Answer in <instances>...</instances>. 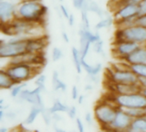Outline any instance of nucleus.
<instances>
[{
  "instance_id": "obj_1",
  "label": "nucleus",
  "mask_w": 146,
  "mask_h": 132,
  "mask_svg": "<svg viewBox=\"0 0 146 132\" xmlns=\"http://www.w3.org/2000/svg\"><path fill=\"white\" fill-rule=\"evenodd\" d=\"M2 33L9 37L30 39L46 36L43 24L28 21L16 17L7 24H1Z\"/></svg>"
},
{
  "instance_id": "obj_2",
  "label": "nucleus",
  "mask_w": 146,
  "mask_h": 132,
  "mask_svg": "<svg viewBox=\"0 0 146 132\" xmlns=\"http://www.w3.org/2000/svg\"><path fill=\"white\" fill-rule=\"evenodd\" d=\"M47 11V7L40 0H23L17 3L16 17L43 24Z\"/></svg>"
},
{
  "instance_id": "obj_3",
  "label": "nucleus",
  "mask_w": 146,
  "mask_h": 132,
  "mask_svg": "<svg viewBox=\"0 0 146 132\" xmlns=\"http://www.w3.org/2000/svg\"><path fill=\"white\" fill-rule=\"evenodd\" d=\"M105 79L108 82L125 84H139V76L130 69V65L125 61L113 64L105 72Z\"/></svg>"
},
{
  "instance_id": "obj_4",
  "label": "nucleus",
  "mask_w": 146,
  "mask_h": 132,
  "mask_svg": "<svg viewBox=\"0 0 146 132\" xmlns=\"http://www.w3.org/2000/svg\"><path fill=\"white\" fill-rule=\"evenodd\" d=\"M118 107L108 99L102 100L94 107L93 116L95 121L102 127L103 130L107 131L109 126L114 120Z\"/></svg>"
},
{
  "instance_id": "obj_5",
  "label": "nucleus",
  "mask_w": 146,
  "mask_h": 132,
  "mask_svg": "<svg viewBox=\"0 0 146 132\" xmlns=\"http://www.w3.org/2000/svg\"><path fill=\"white\" fill-rule=\"evenodd\" d=\"M42 66L33 65L28 64H7L4 70L12 78L15 83L27 82L38 76L41 71Z\"/></svg>"
},
{
  "instance_id": "obj_6",
  "label": "nucleus",
  "mask_w": 146,
  "mask_h": 132,
  "mask_svg": "<svg viewBox=\"0 0 146 132\" xmlns=\"http://www.w3.org/2000/svg\"><path fill=\"white\" fill-rule=\"evenodd\" d=\"M115 103L120 108H145L146 107V97L143 93L137 92L127 94H109L106 98Z\"/></svg>"
},
{
  "instance_id": "obj_7",
  "label": "nucleus",
  "mask_w": 146,
  "mask_h": 132,
  "mask_svg": "<svg viewBox=\"0 0 146 132\" xmlns=\"http://www.w3.org/2000/svg\"><path fill=\"white\" fill-rule=\"evenodd\" d=\"M27 40L19 37H9L8 40H1L0 58L2 59H10L27 52Z\"/></svg>"
},
{
  "instance_id": "obj_8",
  "label": "nucleus",
  "mask_w": 146,
  "mask_h": 132,
  "mask_svg": "<svg viewBox=\"0 0 146 132\" xmlns=\"http://www.w3.org/2000/svg\"><path fill=\"white\" fill-rule=\"evenodd\" d=\"M128 40L139 44L146 43V28L139 25H133L127 27H117L115 33V41Z\"/></svg>"
},
{
  "instance_id": "obj_9",
  "label": "nucleus",
  "mask_w": 146,
  "mask_h": 132,
  "mask_svg": "<svg viewBox=\"0 0 146 132\" xmlns=\"http://www.w3.org/2000/svg\"><path fill=\"white\" fill-rule=\"evenodd\" d=\"M139 15V8L138 3H127L121 5H119L115 8L114 12L115 23L121 22L122 21L135 18Z\"/></svg>"
},
{
  "instance_id": "obj_10",
  "label": "nucleus",
  "mask_w": 146,
  "mask_h": 132,
  "mask_svg": "<svg viewBox=\"0 0 146 132\" xmlns=\"http://www.w3.org/2000/svg\"><path fill=\"white\" fill-rule=\"evenodd\" d=\"M139 46V44L128 40L114 41L112 46V55L118 60H124L128 55Z\"/></svg>"
},
{
  "instance_id": "obj_11",
  "label": "nucleus",
  "mask_w": 146,
  "mask_h": 132,
  "mask_svg": "<svg viewBox=\"0 0 146 132\" xmlns=\"http://www.w3.org/2000/svg\"><path fill=\"white\" fill-rule=\"evenodd\" d=\"M9 64H28L33 65L42 66L45 64V58L43 52L33 53V52H25L23 54L15 56L10 59H8Z\"/></svg>"
},
{
  "instance_id": "obj_12",
  "label": "nucleus",
  "mask_w": 146,
  "mask_h": 132,
  "mask_svg": "<svg viewBox=\"0 0 146 132\" xmlns=\"http://www.w3.org/2000/svg\"><path fill=\"white\" fill-rule=\"evenodd\" d=\"M133 119L122 108L118 107L115 117L107 131H129Z\"/></svg>"
},
{
  "instance_id": "obj_13",
  "label": "nucleus",
  "mask_w": 146,
  "mask_h": 132,
  "mask_svg": "<svg viewBox=\"0 0 146 132\" xmlns=\"http://www.w3.org/2000/svg\"><path fill=\"white\" fill-rule=\"evenodd\" d=\"M42 92L43 90L38 87H36L34 89H27L26 88L21 91L18 99L20 101L27 102L28 104H31L32 106H38V107H44L42 96H41Z\"/></svg>"
},
{
  "instance_id": "obj_14",
  "label": "nucleus",
  "mask_w": 146,
  "mask_h": 132,
  "mask_svg": "<svg viewBox=\"0 0 146 132\" xmlns=\"http://www.w3.org/2000/svg\"><path fill=\"white\" fill-rule=\"evenodd\" d=\"M17 3L11 0H0L1 24H7L16 18Z\"/></svg>"
},
{
  "instance_id": "obj_15",
  "label": "nucleus",
  "mask_w": 146,
  "mask_h": 132,
  "mask_svg": "<svg viewBox=\"0 0 146 132\" xmlns=\"http://www.w3.org/2000/svg\"><path fill=\"white\" fill-rule=\"evenodd\" d=\"M106 88L110 94H127L132 93L140 92L142 87L140 84H125V83H115L106 81Z\"/></svg>"
},
{
  "instance_id": "obj_16",
  "label": "nucleus",
  "mask_w": 146,
  "mask_h": 132,
  "mask_svg": "<svg viewBox=\"0 0 146 132\" xmlns=\"http://www.w3.org/2000/svg\"><path fill=\"white\" fill-rule=\"evenodd\" d=\"M47 44L48 41L46 36L30 38L27 41V52H33V53L43 52L45 47L47 46Z\"/></svg>"
},
{
  "instance_id": "obj_17",
  "label": "nucleus",
  "mask_w": 146,
  "mask_h": 132,
  "mask_svg": "<svg viewBox=\"0 0 146 132\" xmlns=\"http://www.w3.org/2000/svg\"><path fill=\"white\" fill-rule=\"evenodd\" d=\"M121 61H125L129 65L146 64V47L145 45L139 46L135 51Z\"/></svg>"
},
{
  "instance_id": "obj_18",
  "label": "nucleus",
  "mask_w": 146,
  "mask_h": 132,
  "mask_svg": "<svg viewBox=\"0 0 146 132\" xmlns=\"http://www.w3.org/2000/svg\"><path fill=\"white\" fill-rule=\"evenodd\" d=\"M129 131L132 132H146V116L133 119L132 120Z\"/></svg>"
},
{
  "instance_id": "obj_19",
  "label": "nucleus",
  "mask_w": 146,
  "mask_h": 132,
  "mask_svg": "<svg viewBox=\"0 0 146 132\" xmlns=\"http://www.w3.org/2000/svg\"><path fill=\"white\" fill-rule=\"evenodd\" d=\"M81 62H82V67L83 70L87 73V75H92V76H98L99 73L102 71L103 70V66L102 64L98 63L95 64H90L89 63L86 62V59L81 58Z\"/></svg>"
},
{
  "instance_id": "obj_20",
  "label": "nucleus",
  "mask_w": 146,
  "mask_h": 132,
  "mask_svg": "<svg viewBox=\"0 0 146 132\" xmlns=\"http://www.w3.org/2000/svg\"><path fill=\"white\" fill-rule=\"evenodd\" d=\"M15 82L9 76L4 69L0 70V89L2 90H9L14 85Z\"/></svg>"
},
{
  "instance_id": "obj_21",
  "label": "nucleus",
  "mask_w": 146,
  "mask_h": 132,
  "mask_svg": "<svg viewBox=\"0 0 146 132\" xmlns=\"http://www.w3.org/2000/svg\"><path fill=\"white\" fill-rule=\"evenodd\" d=\"M51 84H52V88L54 91H61V92H66L67 90V84L60 79L59 74L57 71H54L52 74V78H51Z\"/></svg>"
},
{
  "instance_id": "obj_22",
  "label": "nucleus",
  "mask_w": 146,
  "mask_h": 132,
  "mask_svg": "<svg viewBox=\"0 0 146 132\" xmlns=\"http://www.w3.org/2000/svg\"><path fill=\"white\" fill-rule=\"evenodd\" d=\"M44 108V107H38V106H32V107L29 111V113L27 116L24 123L27 125H33L36 121L37 118L42 113V111Z\"/></svg>"
},
{
  "instance_id": "obj_23",
  "label": "nucleus",
  "mask_w": 146,
  "mask_h": 132,
  "mask_svg": "<svg viewBox=\"0 0 146 132\" xmlns=\"http://www.w3.org/2000/svg\"><path fill=\"white\" fill-rule=\"evenodd\" d=\"M71 55H72V59L74 65L75 67V70L78 74H80L82 72V62H81V54L79 49L75 48L74 46L72 47L71 49Z\"/></svg>"
},
{
  "instance_id": "obj_24",
  "label": "nucleus",
  "mask_w": 146,
  "mask_h": 132,
  "mask_svg": "<svg viewBox=\"0 0 146 132\" xmlns=\"http://www.w3.org/2000/svg\"><path fill=\"white\" fill-rule=\"evenodd\" d=\"M115 23V19L114 17L110 16V15H106L104 16L96 25H95V29L97 31L101 30V29H104V28H108L110 27H111L113 24Z\"/></svg>"
},
{
  "instance_id": "obj_25",
  "label": "nucleus",
  "mask_w": 146,
  "mask_h": 132,
  "mask_svg": "<svg viewBox=\"0 0 146 132\" xmlns=\"http://www.w3.org/2000/svg\"><path fill=\"white\" fill-rule=\"evenodd\" d=\"M68 106H67L66 104L62 103L60 100H56L52 106L49 108L50 112L53 114V113H67L68 110Z\"/></svg>"
},
{
  "instance_id": "obj_26",
  "label": "nucleus",
  "mask_w": 146,
  "mask_h": 132,
  "mask_svg": "<svg viewBox=\"0 0 146 132\" xmlns=\"http://www.w3.org/2000/svg\"><path fill=\"white\" fill-rule=\"evenodd\" d=\"M130 69L139 76V79L146 78V64H132Z\"/></svg>"
},
{
  "instance_id": "obj_27",
  "label": "nucleus",
  "mask_w": 146,
  "mask_h": 132,
  "mask_svg": "<svg viewBox=\"0 0 146 132\" xmlns=\"http://www.w3.org/2000/svg\"><path fill=\"white\" fill-rule=\"evenodd\" d=\"M27 86V84L26 82H21V83H15L10 89H9V93H10V96L13 99H16L19 97L20 94L21 93V91L26 88Z\"/></svg>"
},
{
  "instance_id": "obj_28",
  "label": "nucleus",
  "mask_w": 146,
  "mask_h": 132,
  "mask_svg": "<svg viewBox=\"0 0 146 132\" xmlns=\"http://www.w3.org/2000/svg\"><path fill=\"white\" fill-rule=\"evenodd\" d=\"M87 11H88V12L95 13V14H97L99 17H101V18H103L104 16H105L104 11L103 10V9L98 5V3L94 2L93 0L90 3V4H89V6H88Z\"/></svg>"
},
{
  "instance_id": "obj_29",
  "label": "nucleus",
  "mask_w": 146,
  "mask_h": 132,
  "mask_svg": "<svg viewBox=\"0 0 146 132\" xmlns=\"http://www.w3.org/2000/svg\"><path fill=\"white\" fill-rule=\"evenodd\" d=\"M92 0H73V5L75 9L79 10H86L88 9V6Z\"/></svg>"
},
{
  "instance_id": "obj_30",
  "label": "nucleus",
  "mask_w": 146,
  "mask_h": 132,
  "mask_svg": "<svg viewBox=\"0 0 146 132\" xmlns=\"http://www.w3.org/2000/svg\"><path fill=\"white\" fill-rule=\"evenodd\" d=\"M124 110L133 119L145 115V112L143 108H126Z\"/></svg>"
},
{
  "instance_id": "obj_31",
  "label": "nucleus",
  "mask_w": 146,
  "mask_h": 132,
  "mask_svg": "<svg viewBox=\"0 0 146 132\" xmlns=\"http://www.w3.org/2000/svg\"><path fill=\"white\" fill-rule=\"evenodd\" d=\"M41 116H42L43 121L44 122V124H45L46 125H50L51 124V122L53 121V119H52V113L50 112V110H49V109L44 108V109H43V111H42Z\"/></svg>"
},
{
  "instance_id": "obj_32",
  "label": "nucleus",
  "mask_w": 146,
  "mask_h": 132,
  "mask_svg": "<svg viewBox=\"0 0 146 132\" xmlns=\"http://www.w3.org/2000/svg\"><path fill=\"white\" fill-rule=\"evenodd\" d=\"M63 57V52L59 47H54L51 52V58L54 62H57Z\"/></svg>"
},
{
  "instance_id": "obj_33",
  "label": "nucleus",
  "mask_w": 146,
  "mask_h": 132,
  "mask_svg": "<svg viewBox=\"0 0 146 132\" xmlns=\"http://www.w3.org/2000/svg\"><path fill=\"white\" fill-rule=\"evenodd\" d=\"M92 50L94 52H96L97 54H103L104 53V41L102 40V39L95 43H93L92 45Z\"/></svg>"
},
{
  "instance_id": "obj_34",
  "label": "nucleus",
  "mask_w": 146,
  "mask_h": 132,
  "mask_svg": "<svg viewBox=\"0 0 146 132\" xmlns=\"http://www.w3.org/2000/svg\"><path fill=\"white\" fill-rule=\"evenodd\" d=\"M81 21H82V27L90 29V20L88 15V11L86 10H81Z\"/></svg>"
},
{
  "instance_id": "obj_35",
  "label": "nucleus",
  "mask_w": 146,
  "mask_h": 132,
  "mask_svg": "<svg viewBox=\"0 0 146 132\" xmlns=\"http://www.w3.org/2000/svg\"><path fill=\"white\" fill-rule=\"evenodd\" d=\"M45 81H46V76L44 75H38L35 80L36 87H38L43 91H44L45 90Z\"/></svg>"
},
{
  "instance_id": "obj_36",
  "label": "nucleus",
  "mask_w": 146,
  "mask_h": 132,
  "mask_svg": "<svg viewBox=\"0 0 146 132\" xmlns=\"http://www.w3.org/2000/svg\"><path fill=\"white\" fill-rule=\"evenodd\" d=\"M67 114L68 118L72 120L75 119L77 118V107L75 106H71L68 107V110L67 112Z\"/></svg>"
},
{
  "instance_id": "obj_37",
  "label": "nucleus",
  "mask_w": 146,
  "mask_h": 132,
  "mask_svg": "<svg viewBox=\"0 0 146 132\" xmlns=\"http://www.w3.org/2000/svg\"><path fill=\"white\" fill-rule=\"evenodd\" d=\"M136 24L146 28V14L139 15L136 18Z\"/></svg>"
},
{
  "instance_id": "obj_38",
  "label": "nucleus",
  "mask_w": 146,
  "mask_h": 132,
  "mask_svg": "<svg viewBox=\"0 0 146 132\" xmlns=\"http://www.w3.org/2000/svg\"><path fill=\"white\" fill-rule=\"evenodd\" d=\"M59 9H60V14L62 15V16H63L64 18L68 19V16H69V15H70V13H69V11H68V8H67L65 5L61 4V5H60V7H59Z\"/></svg>"
},
{
  "instance_id": "obj_39",
  "label": "nucleus",
  "mask_w": 146,
  "mask_h": 132,
  "mask_svg": "<svg viewBox=\"0 0 146 132\" xmlns=\"http://www.w3.org/2000/svg\"><path fill=\"white\" fill-rule=\"evenodd\" d=\"M75 124H76V127H77V129H78L79 131H85V125H84L83 121H82L80 118H76V119H75Z\"/></svg>"
},
{
  "instance_id": "obj_40",
  "label": "nucleus",
  "mask_w": 146,
  "mask_h": 132,
  "mask_svg": "<svg viewBox=\"0 0 146 132\" xmlns=\"http://www.w3.org/2000/svg\"><path fill=\"white\" fill-rule=\"evenodd\" d=\"M95 120L94 119V116H92V114L89 112H87L86 114H85V121L86 123L88 125H92L93 124V121Z\"/></svg>"
},
{
  "instance_id": "obj_41",
  "label": "nucleus",
  "mask_w": 146,
  "mask_h": 132,
  "mask_svg": "<svg viewBox=\"0 0 146 132\" xmlns=\"http://www.w3.org/2000/svg\"><path fill=\"white\" fill-rule=\"evenodd\" d=\"M138 4H139V15L146 14V0H141Z\"/></svg>"
},
{
  "instance_id": "obj_42",
  "label": "nucleus",
  "mask_w": 146,
  "mask_h": 132,
  "mask_svg": "<svg viewBox=\"0 0 146 132\" xmlns=\"http://www.w3.org/2000/svg\"><path fill=\"white\" fill-rule=\"evenodd\" d=\"M79 90H78V88L77 86L74 85L72 87V89H71V97L74 101H77L78 97H79Z\"/></svg>"
},
{
  "instance_id": "obj_43",
  "label": "nucleus",
  "mask_w": 146,
  "mask_h": 132,
  "mask_svg": "<svg viewBox=\"0 0 146 132\" xmlns=\"http://www.w3.org/2000/svg\"><path fill=\"white\" fill-rule=\"evenodd\" d=\"M141 0H119L116 1V7L124 3H139Z\"/></svg>"
},
{
  "instance_id": "obj_44",
  "label": "nucleus",
  "mask_w": 146,
  "mask_h": 132,
  "mask_svg": "<svg viewBox=\"0 0 146 132\" xmlns=\"http://www.w3.org/2000/svg\"><path fill=\"white\" fill-rule=\"evenodd\" d=\"M67 20H68V23L69 26L73 27L74 25V23H75V17H74V15L73 14H70Z\"/></svg>"
},
{
  "instance_id": "obj_45",
  "label": "nucleus",
  "mask_w": 146,
  "mask_h": 132,
  "mask_svg": "<svg viewBox=\"0 0 146 132\" xmlns=\"http://www.w3.org/2000/svg\"><path fill=\"white\" fill-rule=\"evenodd\" d=\"M52 119H53V121H55V122H60V121L62 120V117L61 116L60 113H53L52 114Z\"/></svg>"
},
{
  "instance_id": "obj_46",
  "label": "nucleus",
  "mask_w": 146,
  "mask_h": 132,
  "mask_svg": "<svg viewBox=\"0 0 146 132\" xmlns=\"http://www.w3.org/2000/svg\"><path fill=\"white\" fill-rule=\"evenodd\" d=\"M62 40H63L64 42H66V43H68L69 42V37H68V34H67V32L63 31L62 33Z\"/></svg>"
},
{
  "instance_id": "obj_47",
  "label": "nucleus",
  "mask_w": 146,
  "mask_h": 132,
  "mask_svg": "<svg viewBox=\"0 0 146 132\" xmlns=\"http://www.w3.org/2000/svg\"><path fill=\"white\" fill-rule=\"evenodd\" d=\"M92 89H93V86H92V84L91 82H88V83L86 84V86H85V90L86 91H91Z\"/></svg>"
},
{
  "instance_id": "obj_48",
  "label": "nucleus",
  "mask_w": 146,
  "mask_h": 132,
  "mask_svg": "<svg viewBox=\"0 0 146 132\" xmlns=\"http://www.w3.org/2000/svg\"><path fill=\"white\" fill-rule=\"evenodd\" d=\"M84 101H85L84 95H79V97H78V99H77V102H78L80 105H82L83 102H84Z\"/></svg>"
},
{
  "instance_id": "obj_49",
  "label": "nucleus",
  "mask_w": 146,
  "mask_h": 132,
  "mask_svg": "<svg viewBox=\"0 0 146 132\" xmlns=\"http://www.w3.org/2000/svg\"><path fill=\"white\" fill-rule=\"evenodd\" d=\"M139 84L142 88H146V78L139 79Z\"/></svg>"
},
{
  "instance_id": "obj_50",
  "label": "nucleus",
  "mask_w": 146,
  "mask_h": 132,
  "mask_svg": "<svg viewBox=\"0 0 146 132\" xmlns=\"http://www.w3.org/2000/svg\"><path fill=\"white\" fill-rule=\"evenodd\" d=\"M4 115H6V113L4 112V109H0V121L3 120Z\"/></svg>"
},
{
  "instance_id": "obj_51",
  "label": "nucleus",
  "mask_w": 146,
  "mask_h": 132,
  "mask_svg": "<svg viewBox=\"0 0 146 132\" xmlns=\"http://www.w3.org/2000/svg\"><path fill=\"white\" fill-rule=\"evenodd\" d=\"M141 92L143 93V94L145 95L146 97V88H142V90H141Z\"/></svg>"
},
{
  "instance_id": "obj_52",
  "label": "nucleus",
  "mask_w": 146,
  "mask_h": 132,
  "mask_svg": "<svg viewBox=\"0 0 146 132\" xmlns=\"http://www.w3.org/2000/svg\"><path fill=\"white\" fill-rule=\"evenodd\" d=\"M0 131L1 132L8 131V129H7V128H3V127H2V128H0Z\"/></svg>"
},
{
  "instance_id": "obj_53",
  "label": "nucleus",
  "mask_w": 146,
  "mask_h": 132,
  "mask_svg": "<svg viewBox=\"0 0 146 132\" xmlns=\"http://www.w3.org/2000/svg\"><path fill=\"white\" fill-rule=\"evenodd\" d=\"M144 112H145V115L146 116V107L144 108Z\"/></svg>"
},
{
  "instance_id": "obj_54",
  "label": "nucleus",
  "mask_w": 146,
  "mask_h": 132,
  "mask_svg": "<svg viewBox=\"0 0 146 132\" xmlns=\"http://www.w3.org/2000/svg\"><path fill=\"white\" fill-rule=\"evenodd\" d=\"M58 1H59V2H62H62H63L64 0H58Z\"/></svg>"
},
{
  "instance_id": "obj_55",
  "label": "nucleus",
  "mask_w": 146,
  "mask_h": 132,
  "mask_svg": "<svg viewBox=\"0 0 146 132\" xmlns=\"http://www.w3.org/2000/svg\"><path fill=\"white\" fill-rule=\"evenodd\" d=\"M16 1H18V2H21V1H23V0H16Z\"/></svg>"
},
{
  "instance_id": "obj_56",
  "label": "nucleus",
  "mask_w": 146,
  "mask_h": 132,
  "mask_svg": "<svg viewBox=\"0 0 146 132\" xmlns=\"http://www.w3.org/2000/svg\"><path fill=\"white\" fill-rule=\"evenodd\" d=\"M145 47H146V43H145Z\"/></svg>"
}]
</instances>
